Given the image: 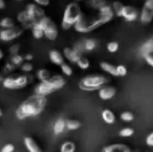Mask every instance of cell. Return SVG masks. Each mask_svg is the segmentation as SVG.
<instances>
[{"mask_svg":"<svg viewBox=\"0 0 153 152\" xmlns=\"http://www.w3.org/2000/svg\"><path fill=\"white\" fill-rule=\"evenodd\" d=\"M118 49H119V43L118 42L113 41V42H109L108 44H107V50H108V52L115 53L118 51Z\"/></svg>","mask_w":153,"mask_h":152,"instance_id":"8d00e7d4","label":"cell"},{"mask_svg":"<svg viewBox=\"0 0 153 152\" xmlns=\"http://www.w3.org/2000/svg\"><path fill=\"white\" fill-rule=\"evenodd\" d=\"M17 1H22V0H17Z\"/></svg>","mask_w":153,"mask_h":152,"instance_id":"f5cc1de1","label":"cell"},{"mask_svg":"<svg viewBox=\"0 0 153 152\" xmlns=\"http://www.w3.org/2000/svg\"><path fill=\"white\" fill-rule=\"evenodd\" d=\"M76 65L78 66L80 69H82V70H87L88 68L90 67V61L87 59V57H83V56H81L80 59L77 61V63H76Z\"/></svg>","mask_w":153,"mask_h":152,"instance_id":"4dcf8cb0","label":"cell"},{"mask_svg":"<svg viewBox=\"0 0 153 152\" xmlns=\"http://www.w3.org/2000/svg\"><path fill=\"white\" fill-rule=\"evenodd\" d=\"M146 144L149 147H153V131L148 134V136L146 138Z\"/></svg>","mask_w":153,"mask_h":152,"instance_id":"ee69618b","label":"cell"},{"mask_svg":"<svg viewBox=\"0 0 153 152\" xmlns=\"http://www.w3.org/2000/svg\"><path fill=\"white\" fill-rule=\"evenodd\" d=\"M36 77L40 81H46L51 77V73L47 69H40L36 73Z\"/></svg>","mask_w":153,"mask_h":152,"instance_id":"83f0119b","label":"cell"},{"mask_svg":"<svg viewBox=\"0 0 153 152\" xmlns=\"http://www.w3.org/2000/svg\"><path fill=\"white\" fill-rule=\"evenodd\" d=\"M73 49H74L75 51H76L77 53H79L80 55H82V53L85 52V47H83V42H77L75 43L74 47H73Z\"/></svg>","mask_w":153,"mask_h":152,"instance_id":"74e56055","label":"cell"},{"mask_svg":"<svg viewBox=\"0 0 153 152\" xmlns=\"http://www.w3.org/2000/svg\"><path fill=\"white\" fill-rule=\"evenodd\" d=\"M102 152H131V149L125 144H111L104 147Z\"/></svg>","mask_w":153,"mask_h":152,"instance_id":"9a60e30c","label":"cell"},{"mask_svg":"<svg viewBox=\"0 0 153 152\" xmlns=\"http://www.w3.org/2000/svg\"><path fill=\"white\" fill-rule=\"evenodd\" d=\"M47 105V98L33 94L19 105L16 110V117L19 120L36 117L45 110Z\"/></svg>","mask_w":153,"mask_h":152,"instance_id":"6da1fadb","label":"cell"},{"mask_svg":"<svg viewBox=\"0 0 153 152\" xmlns=\"http://www.w3.org/2000/svg\"><path fill=\"white\" fill-rule=\"evenodd\" d=\"M103 121L106 124H114L116 121V116L111 112V110H102V114H101Z\"/></svg>","mask_w":153,"mask_h":152,"instance_id":"44dd1931","label":"cell"},{"mask_svg":"<svg viewBox=\"0 0 153 152\" xmlns=\"http://www.w3.org/2000/svg\"><path fill=\"white\" fill-rule=\"evenodd\" d=\"M133 133H134V130H133L132 128H130V127L123 128V129L120 130V132H119V134L121 136H123V138H128V136H132Z\"/></svg>","mask_w":153,"mask_h":152,"instance_id":"836d02e7","label":"cell"},{"mask_svg":"<svg viewBox=\"0 0 153 152\" xmlns=\"http://www.w3.org/2000/svg\"><path fill=\"white\" fill-rule=\"evenodd\" d=\"M31 33H32V37L34 39H36V40H40V39H42L44 37V33H43V29L42 27H41L40 23H36V24L32 25L31 27Z\"/></svg>","mask_w":153,"mask_h":152,"instance_id":"603a6c76","label":"cell"},{"mask_svg":"<svg viewBox=\"0 0 153 152\" xmlns=\"http://www.w3.org/2000/svg\"><path fill=\"white\" fill-rule=\"evenodd\" d=\"M17 19H18V22H20L25 28H31L32 25H33V23H32V21L30 20L28 14H27V12L25 10L19 13L18 16H17Z\"/></svg>","mask_w":153,"mask_h":152,"instance_id":"e0dca14e","label":"cell"},{"mask_svg":"<svg viewBox=\"0 0 153 152\" xmlns=\"http://www.w3.org/2000/svg\"><path fill=\"white\" fill-rule=\"evenodd\" d=\"M20 67H21V70H22L23 72H26V73L31 72L32 69H33V66H32V64L30 62H23Z\"/></svg>","mask_w":153,"mask_h":152,"instance_id":"d590c367","label":"cell"},{"mask_svg":"<svg viewBox=\"0 0 153 152\" xmlns=\"http://www.w3.org/2000/svg\"><path fill=\"white\" fill-rule=\"evenodd\" d=\"M116 72H117V76H125L127 74V69L125 66L119 65L116 67Z\"/></svg>","mask_w":153,"mask_h":152,"instance_id":"f35d334b","label":"cell"},{"mask_svg":"<svg viewBox=\"0 0 153 152\" xmlns=\"http://www.w3.org/2000/svg\"><path fill=\"white\" fill-rule=\"evenodd\" d=\"M106 0H89L88 1V5L93 10H99L102 6H104L106 4Z\"/></svg>","mask_w":153,"mask_h":152,"instance_id":"cb8c5ba5","label":"cell"},{"mask_svg":"<svg viewBox=\"0 0 153 152\" xmlns=\"http://www.w3.org/2000/svg\"><path fill=\"white\" fill-rule=\"evenodd\" d=\"M135 152H137V151H135Z\"/></svg>","mask_w":153,"mask_h":152,"instance_id":"db71d44e","label":"cell"},{"mask_svg":"<svg viewBox=\"0 0 153 152\" xmlns=\"http://www.w3.org/2000/svg\"><path fill=\"white\" fill-rule=\"evenodd\" d=\"M19 50H20V45L19 44H14L10 47V55H16L19 54Z\"/></svg>","mask_w":153,"mask_h":152,"instance_id":"ab89813d","label":"cell"},{"mask_svg":"<svg viewBox=\"0 0 153 152\" xmlns=\"http://www.w3.org/2000/svg\"><path fill=\"white\" fill-rule=\"evenodd\" d=\"M28 14L29 18L32 21L33 24L38 23L41 19H43L45 17V12L42 7H40L39 5L34 3H28L26 6V10H25Z\"/></svg>","mask_w":153,"mask_h":152,"instance_id":"9c48e42d","label":"cell"},{"mask_svg":"<svg viewBox=\"0 0 153 152\" xmlns=\"http://www.w3.org/2000/svg\"><path fill=\"white\" fill-rule=\"evenodd\" d=\"M15 26V22L12 18H8V17H5V18L1 19L0 20V27L2 29H7V28H12V27Z\"/></svg>","mask_w":153,"mask_h":152,"instance_id":"d4e9b609","label":"cell"},{"mask_svg":"<svg viewBox=\"0 0 153 152\" xmlns=\"http://www.w3.org/2000/svg\"><path fill=\"white\" fill-rule=\"evenodd\" d=\"M123 6H124V5H123V3H122V2H120V1H115L113 4H111L113 12L117 17H121V12H122Z\"/></svg>","mask_w":153,"mask_h":152,"instance_id":"f546056e","label":"cell"},{"mask_svg":"<svg viewBox=\"0 0 153 152\" xmlns=\"http://www.w3.org/2000/svg\"><path fill=\"white\" fill-rule=\"evenodd\" d=\"M16 68H17L16 66H14L12 63H6L5 66H4V71L5 72H13Z\"/></svg>","mask_w":153,"mask_h":152,"instance_id":"7bdbcfd3","label":"cell"},{"mask_svg":"<svg viewBox=\"0 0 153 152\" xmlns=\"http://www.w3.org/2000/svg\"><path fill=\"white\" fill-rule=\"evenodd\" d=\"M145 61L147 62V64L149 66H151V67L153 68V54H149V55H146L145 57Z\"/></svg>","mask_w":153,"mask_h":152,"instance_id":"f6af8a7d","label":"cell"},{"mask_svg":"<svg viewBox=\"0 0 153 152\" xmlns=\"http://www.w3.org/2000/svg\"><path fill=\"white\" fill-rule=\"evenodd\" d=\"M2 80H3V77H2V75L0 74V82H2Z\"/></svg>","mask_w":153,"mask_h":152,"instance_id":"681fc988","label":"cell"},{"mask_svg":"<svg viewBox=\"0 0 153 152\" xmlns=\"http://www.w3.org/2000/svg\"><path fill=\"white\" fill-rule=\"evenodd\" d=\"M62 55H64L65 59H68V61L72 64H76L77 61L82 56V55H80L79 53H77L74 49L70 48V47H66V48H64Z\"/></svg>","mask_w":153,"mask_h":152,"instance_id":"4fadbf2b","label":"cell"},{"mask_svg":"<svg viewBox=\"0 0 153 152\" xmlns=\"http://www.w3.org/2000/svg\"><path fill=\"white\" fill-rule=\"evenodd\" d=\"M49 59H50L51 63L54 64L56 66H61L64 63V55L62 52H59V50H51L49 52Z\"/></svg>","mask_w":153,"mask_h":152,"instance_id":"d6986e66","label":"cell"},{"mask_svg":"<svg viewBox=\"0 0 153 152\" xmlns=\"http://www.w3.org/2000/svg\"><path fill=\"white\" fill-rule=\"evenodd\" d=\"M98 91H99L98 95L100 97V99L104 100V101L111 99L116 95V92H117L116 91V87H111V85H104V87H102Z\"/></svg>","mask_w":153,"mask_h":152,"instance_id":"7c38bea8","label":"cell"},{"mask_svg":"<svg viewBox=\"0 0 153 152\" xmlns=\"http://www.w3.org/2000/svg\"><path fill=\"white\" fill-rule=\"evenodd\" d=\"M61 70L66 76H71L73 74V69L71 68L70 65H68L66 63H62L61 65Z\"/></svg>","mask_w":153,"mask_h":152,"instance_id":"d6a6232c","label":"cell"},{"mask_svg":"<svg viewBox=\"0 0 153 152\" xmlns=\"http://www.w3.org/2000/svg\"><path fill=\"white\" fill-rule=\"evenodd\" d=\"M83 47L85 51H93L97 47V41L94 39H87L83 41Z\"/></svg>","mask_w":153,"mask_h":152,"instance_id":"484cf974","label":"cell"},{"mask_svg":"<svg viewBox=\"0 0 153 152\" xmlns=\"http://www.w3.org/2000/svg\"><path fill=\"white\" fill-rule=\"evenodd\" d=\"M121 17L124 18L126 21H128V22H132V21H135L137 19L139 13H137V8L133 7V6L124 5L121 12Z\"/></svg>","mask_w":153,"mask_h":152,"instance_id":"30bf717a","label":"cell"},{"mask_svg":"<svg viewBox=\"0 0 153 152\" xmlns=\"http://www.w3.org/2000/svg\"><path fill=\"white\" fill-rule=\"evenodd\" d=\"M2 115H3V112H2V110L0 108V117H2Z\"/></svg>","mask_w":153,"mask_h":152,"instance_id":"f907efd6","label":"cell"},{"mask_svg":"<svg viewBox=\"0 0 153 152\" xmlns=\"http://www.w3.org/2000/svg\"><path fill=\"white\" fill-rule=\"evenodd\" d=\"M120 118H121V120L125 122H130L132 121L133 119H134V116L131 112H123L121 115H120Z\"/></svg>","mask_w":153,"mask_h":152,"instance_id":"e575fe53","label":"cell"},{"mask_svg":"<svg viewBox=\"0 0 153 152\" xmlns=\"http://www.w3.org/2000/svg\"><path fill=\"white\" fill-rule=\"evenodd\" d=\"M75 2H78V1H83V0H74Z\"/></svg>","mask_w":153,"mask_h":152,"instance_id":"816d5d0a","label":"cell"},{"mask_svg":"<svg viewBox=\"0 0 153 152\" xmlns=\"http://www.w3.org/2000/svg\"><path fill=\"white\" fill-rule=\"evenodd\" d=\"M76 150V145L73 142H65L61 146V152H75Z\"/></svg>","mask_w":153,"mask_h":152,"instance_id":"f1b7e54d","label":"cell"},{"mask_svg":"<svg viewBox=\"0 0 153 152\" xmlns=\"http://www.w3.org/2000/svg\"><path fill=\"white\" fill-rule=\"evenodd\" d=\"M47 81L50 83V85L52 87V89L54 90V91L61 90L62 87H64V85H66V80H65V78L62 75H53Z\"/></svg>","mask_w":153,"mask_h":152,"instance_id":"5bb4252c","label":"cell"},{"mask_svg":"<svg viewBox=\"0 0 153 152\" xmlns=\"http://www.w3.org/2000/svg\"><path fill=\"white\" fill-rule=\"evenodd\" d=\"M65 129H66V120H56L54 125H53V132H54V134H56V136L57 134H61Z\"/></svg>","mask_w":153,"mask_h":152,"instance_id":"7402d4cb","label":"cell"},{"mask_svg":"<svg viewBox=\"0 0 153 152\" xmlns=\"http://www.w3.org/2000/svg\"><path fill=\"white\" fill-rule=\"evenodd\" d=\"M140 54L143 57H145L146 55L153 54V37L147 40L142 45L141 48H140Z\"/></svg>","mask_w":153,"mask_h":152,"instance_id":"ac0fdd59","label":"cell"},{"mask_svg":"<svg viewBox=\"0 0 153 152\" xmlns=\"http://www.w3.org/2000/svg\"><path fill=\"white\" fill-rule=\"evenodd\" d=\"M23 59H24L25 62H31L32 59H33V55L30 54V53H27V54H25L24 56H23Z\"/></svg>","mask_w":153,"mask_h":152,"instance_id":"bcb514c9","label":"cell"},{"mask_svg":"<svg viewBox=\"0 0 153 152\" xmlns=\"http://www.w3.org/2000/svg\"><path fill=\"white\" fill-rule=\"evenodd\" d=\"M81 126V123L77 120L69 119L66 121V128L69 130H76Z\"/></svg>","mask_w":153,"mask_h":152,"instance_id":"4316f807","label":"cell"},{"mask_svg":"<svg viewBox=\"0 0 153 152\" xmlns=\"http://www.w3.org/2000/svg\"><path fill=\"white\" fill-rule=\"evenodd\" d=\"M82 16V12L77 2L73 1L67 4L66 8H65L64 15H62V27L65 30L74 27V25L77 23V21L80 19Z\"/></svg>","mask_w":153,"mask_h":152,"instance_id":"3957f363","label":"cell"},{"mask_svg":"<svg viewBox=\"0 0 153 152\" xmlns=\"http://www.w3.org/2000/svg\"><path fill=\"white\" fill-rule=\"evenodd\" d=\"M23 29L17 26L7 29H1L0 30V41H2V42H10V41H14L19 37H21Z\"/></svg>","mask_w":153,"mask_h":152,"instance_id":"52a82bcc","label":"cell"},{"mask_svg":"<svg viewBox=\"0 0 153 152\" xmlns=\"http://www.w3.org/2000/svg\"><path fill=\"white\" fill-rule=\"evenodd\" d=\"M39 23H40L41 27H42V29H43L44 37H46L50 41L56 40L57 36H59V28H57L54 21L45 16L44 18L39 21Z\"/></svg>","mask_w":153,"mask_h":152,"instance_id":"5b68a950","label":"cell"},{"mask_svg":"<svg viewBox=\"0 0 153 152\" xmlns=\"http://www.w3.org/2000/svg\"><path fill=\"white\" fill-rule=\"evenodd\" d=\"M29 82L27 75H20L18 77H6L2 80L3 87L7 90H20L25 87Z\"/></svg>","mask_w":153,"mask_h":152,"instance_id":"8992f818","label":"cell"},{"mask_svg":"<svg viewBox=\"0 0 153 152\" xmlns=\"http://www.w3.org/2000/svg\"><path fill=\"white\" fill-rule=\"evenodd\" d=\"M109 82V78L102 74H92L85 76L78 83L80 90L85 92H94L100 90L106 83Z\"/></svg>","mask_w":153,"mask_h":152,"instance_id":"277c9868","label":"cell"},{"mask_svg":"<svg viewBox=\"0 0 153 152\" xmlns=\"http://www.w3.org/2000/svg\"><path fill=\"white\" fill-rule=\"evenodd\" d=\"M113 20L111 17L102 16V15L98 14L95 17H88L82 14L77 23L74 25V29L77 33H88L91 31L95 30V29L99 28L102 25L108 23L109 21Z\"/></svg>","mask_w":153,"mask_h":152,"instance_id":"7a4b0ae2","label":"cell"},{"mask_svg":"<svg viewBox=\"0 0 153 152\" xmlns=\"http://www.w3.org/2000/svg\"><path fill=\"white\" fill-rule=\"evenodd\" d=\"M3 56H4L3 52H2V50H1V49H0V61H1V59H3Z\"/></svg>","mask_w":153,"mask_h":152,"instance_id":"c3c4849f","label":"cell"},{"mask_svg":"<svg viewBox=\"0 0 153 152\" xmlns=\"http://www.w3.org/2000/svg\"><path fill=\"white\" fill-rule=\"evenodd\" d=\"M33 3L39 5L40 7H44V6H48L50 3V0H33Z\"/></svg>","mask_w":153,"mask_h":152,"instance_id":"60d3db41","label":"cell"},{"mask_svg":"<svg viewBox=\"0 0 153 152\" xmlns=\"http://www.w3.org/2000/svg\"><path fill=\"white\" fill-rule=\"evenodd\" d=\"M5 7V1L4 0H0V10H3Z\"/></svg>","mask_w":153,"mask_h":152,"instance_id":"7dc6e473","label":"cell"},{"mask_svg":"<svg viewBox=\"0 0 153 152\" xmlns=\"http://www.w3.org/2000/svg\"><path fill=\"white\" fill-rule=\"evenodd\" d=\"M54 90L52 89V87L50 85V83L48 81H41L36 87H34V94L39 96H43V97H47L48 95H50L51 93H53Z\"/></svg>","mask_w":153,"mask_h":152,"instance_id":"8fae6325","label":"cell"},{"mask_svg":"<svg viewBox=\"0 0 153 152\" xmlns=\"http://www.w3.org/2000/svg\"><path fill=\"white\" fill-rule=\"evenodd\" d=\"M100 68L103 72L108 73L113 76H117V72H116V66H114L113 64L107 63V62H101L100 63Z\"/></svg>","mask_w":153,"mask_h":152,"instance_id":"ffe728a7","label":"cell"},{"mask_svg":"<svg viewBox=\"0 0 153 152\" xmlns=\"http://www.w3.org/2000/svg\"><path fill=\"white\" fill-rule=\"evenodd\" d=\"M24 62V59H23L22 55L20 54H16V55H10V63L14 66L18 67V66H21V64Z\"/></svg>","mask_w":153,"mask_h":152,"instance_id":"1f68e13d","label":"cell"},{"mask_svg":"<svg viewBox=\"0 0 153 152\" xmlns=\"http://www.w3.org/2000/svg\"><path fill=\"white\" fill-rule=\"evenodd\" d=\"M140 20L143 24H149L153 20V0H145L142 7Z\"/></svg>","mask_w":153,"mask_h":152,"instance_id":"ba28073f","label":"cell"},{"mask_svg":"<svg viewBox=\"0 0 153 152\" xmlns=\"http://www.w3.org/2000/svg\"><path fill=\"white\" fill-rule=\"evenodd\" d=\"M15 151V146L13 144H5L3 147L1 148L0 152H14Z\"/></svg>","mask_w":153,"mask_h":152,"instance_id":"b9f144b4","label":"cell"},{"mask_svg":"<svg viewBox=\"0 0 153 152\" xmlns=\"http://www.w3.org/2000/svg\"><path fill=\"white\" fill-rule=\"evenodd\" d=\"M24 146L26 147V149L28 152H43L41 147L38 145V143L31 138V136H26L24 138Z\"/></svg>","mask_w":153,"mask_h":152,"instance_id":"2e32d148","label":"cell"}]
</instances>
